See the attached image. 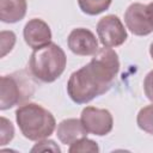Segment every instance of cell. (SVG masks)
Here are the masks:
<instances>
[{"instance_id": "19", "label": "cell", "mask_w": 153, "mask_h": 153, "mask_svg": "<svg viewBox=\"0 0 153 153\" xmlns=\"http://www.w3.org/2000/svg\"><path fill=\"white\" fill-rule=\"evenodd\" d=\"M147 13H148V17H149V19L153 24V1L147 5Z\"/></svg>"}, {"instance_id": "12", "label": "cell", "mask_w": 153, "mask_h": 153, "mask_svg": "<svg viewBox=\"0 0 153 153\" xmlns=\"http://www.w3.org/2000/svg\"><path fill=\"white\" fill-rule=\"evenodd\" d=\"M112 0H78V5L85 14L88 16H97L106 11Z\"/></svg>"}, {"instance_id": "15", "label": "cell", "mask_w": 153, "mask_h": 153, "mask_svg": "<svg viewBox=\"0 0 153 153\" xmlns=\"http://www.w3.org/2000/svg\"><path fill=\"white\" fill-rule=\"evenodd\" d=\"M17 41L16 33L13 31H7V30H2L0 32V47H1V57H5L14 47Z\"/></svg>"}, {"instance_id": "14", "label": "cell", "mask_w": 153, "mask_h": 153, "mask_svg": "<svg viewBox=\"0 0 153 153\" xmlns=\"http://www.w3.org/2000/svg\"><path fill=\"white\" fill-rule=\"evenodd\" d=\"M69 153H78V152H91V153H98L99 152V146L96 141L90 140L87 137H82L74 143H72L68 148Z\"/></svg>"}, {"instance_id": "16", "label": "cell", "mask_w": 153, "mask_h": 153, "mask_svg": "<svg viewBox=\"0 0 153 153\" xmlns=\"http://www.w3.org/2000/svg\"><path fill=\"white\" fill-rule=\"evenodd\" d=\"M14 136V128L11 121H8L6 117L1 116V137H0V145L4 146L8 143Z\"/></svg>"}, {"instance_id": "20", "label": "cell", "mask_w": 153, "mask_h": 153, "mask_svg": "<svg viewBox=\"0 0 153 153\" xmlns=\"http://www.w3.org/2000/svg\"><path fill=\"white\" fill-rule=\"evenodd\" d=\"M149 54H151V57L153 60V42L151 43V47H149Z\"/></svg>"}, {"instance_id": "18", "label": "cell", "mask_w": 153, "mask_h": 153, "mask_svg": "<svg viewBox=\"0 0 153 153\" xmlns=\"http://www.w3.org/2000/svg\"><path fill=\"white\" fill-rule=\"evenodd\" d=\"M143 91L151 102H153V71L148 72L143 79Z\"/></svg>"}, {"instance_id": "7", "label": "cell", "mask_w": 153, "mask_h": 153, "mask_svg": "<svg viewBox=\"0 0 153 153\" xmlns=\"http://www.w3.org/2000/svg\"><path fill=\"white\" fill-rule=\"evenodd\" d=\"M124 23L133 35L147 36L153 32V24L147 13V5L134 2L124 12Z\"/></svg>"}, {"instance_id": "2", "label": "cell", "mask_w": 153, "mask_h": 153, "mask_svg": "<svg viewBox=\"0 0 153 153\" xmlns=\"http://www.w3.org/2000/svg\"><path fill=\"white\" fill-rule=\"evenodd\" d=\"M16 121L22 134L31 141L49 137L56 128L54 115L37 103L20 105L16 110Z\"/></svg>"}, {"instance_id": "11", "label": "cell", "mask_w": 153, "mask_h": 153, "mask_svg": "<svg viewBox=\"0 0 153 153\" xmlns=\"http://www.w3.org/2000/svg\"><path fill=\"white\" fill-rule=\"evenodd\" d=\"M27 10L26 0H0V19L2 23L20 22Z\"/></svg>"}, {"instance_id": "1", "label": "cell", "mask_w": 153, "mask_h": 153, "mask_svg": "<svg viewBox=\"0 0 153 153\" xmlns=\"http://www.w3.org/2000/svg\"><path fill=\"white\" fill-rule=\"evenodd\" d=\"M120 72L118 55L111 48H100L92 60L73 72L67 82V93L76 104H86L106 93Z\"/></svg>"}, {"instance_id": "3", "label": "cell", "mask_w": 153, "mask_h": 153, "mask_svg": "<svg viewBox=\"0 0 153 153\" xmlns=\"http://www.w3.org/2000/svg\"><path fill=\"white\" fill-rule=\"evenodd\" d=\"M66 65L67 57L63 49L53 42L33 49L29 61L31 74L43 82H53L59 79L65 72Z\"/></svg>"}, {"instance_id": "9", "label": "cell", "mask_w": 153, "mask_h": 153, "mask_svg": "<svg viewBox=\"0 0 153 153\" xmlns=\"http://www.w3.org/2000/svg\"><path fill=\"white\" fill-rule=\"evenodd\" d=\"M23 36L25 43L30 48L37 49L50 43L53 35L50 26L43 19L32 18L25 24L23 30Z\"/></svg>"}, {"instance_id": "10", "label": "cell", "mask_w": 153, "mask_h": 153, "mask_svg": "<svg viewBox=\"0 0 153 153\" xmlns=\"http://www.w3.org/2000/svg\"><path fill=\"white\" fill-rule=\"evenodd\" d=\"M57 139L63 143L71 146L75 141L87 137V130L78 118H66L57 124L56 129Z\"/></svg>"}, {"instance_id": "8", "label": "cell", "mask_w": 153, "mask_h": 153, "mask_svg": "<svg viewBox=\"0 0 153 153\" xmlns=\"http://www.w3.org/2000/svg\"><path fill=\"white\" fill-rule=\"evenodd\" d=\"M69 50L79 56H91L98 51V41L94 33L85 27L73 29L67 38Z\"/></svg>"}, {"instance_id": "6", "label": "cell", "mask_w": 153, "mask_h": 153, "mask_svg": "<svg viewBox=\"0 0 153 153\" xmlns=\"http://www.w3.org/2000/svg\"><path fill=\"white\" fill-rule=\"evenodd\" d=\"M80 121L87 133L97 136H104L112 130L114 118L109 110L94 106H86L81 111Z\"/></svg>"}, {"instance_id": "17", "label": "cell", "mask_w": 153, "mask_h": 153, "mask_svg": "<svg viewBox=\"0 0 153 153\" xmlns=\"http://www.w3.org/2000/svg\"><path fill=\"white\" fill-rule=\"evenodd\" d=\"M54 152V153H60L61 148L57 146V143H55V141L53 140H48V139H42L39 140L32 148L31 152Z\"/></svg>"}, {"instance_id": "13", "label": "cell", "mask_w": 153, "mask_h": 153, "mask_svg": "<svg viewBox=\"0 0 153 153\" xmlns=\"http://www.w3.org/2000/svg\"><path fill=\"white\" fill-rule=\"evenodd\" d=\"M136 123L141 130L153 135V104L140 109L136 116Z\"/></svg>"}, {"instance_id": "5", "label": "cell", "mask_w": 153, "mask_h": 153, "mask_svg": "<svg viewBox=\"0 0 153 153\" xmlns=\"http://www.w3.org/2000/svg\"><path fill=\"white\" fill-rule=\"evenodd\" d=\"M97 35L103 47L106 48L120 47L128 38L124 25L122 24L121 19L115 14H108L98 20Z\"/></svg>"}, {"instance_id": "4", "label": "cell", "mask_w": 153, "mask_h": 153, "mask_svg": "<svg viewBox=\"0 0 153 153\" xmlns=\"http://www.w3.org/2000/svg\"><path fill=\"white\" fill-rule=\"evenodd\" d=\"M33 92V84L23 71L10 75H2L0 85V109L7 110L22 104L31 98Z\"/></svg>"}]
</instances>
